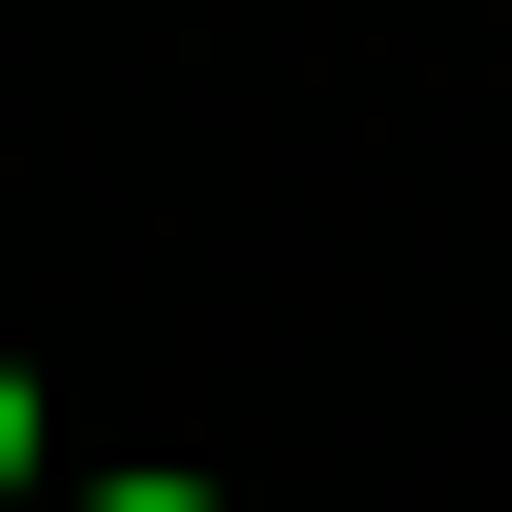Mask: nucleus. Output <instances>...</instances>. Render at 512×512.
I'll list each match as a JSON object with an SVG mask.
<instances>
[{"instance_id":"1","label":"nucleus","mask_w":512,"mask_h":512,"mask_svg":"<svg viewBox=\"0 0 512 512\" xmlns=\"http://www.w3.org/2000/svg\"><path fill=\"white\" fill-rule=\"evenodd\" d=\"M0 512H31V362H0Z\"/></svg>"},{"instance_id":"2","label":"nucleus","mask_w":512,"mask_h":512,"mask_svg":"<svg viewBox=\"0 0 512 512\" xmlns=\"http://www.w3.org/2000/svg\"><path fill=\"white\" fill-rule=\"evenodd\" d=\"M91 512H241V482H91Z\"/></svg>"}]
</instances>
